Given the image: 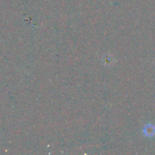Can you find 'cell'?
<instances>
[{
  "label": "cell",
  "instance_id": "6da1fadb",
  "mask_svg": "<svg viewBox=\"0 0 155 155\" xmlns=\"http://www.w3.org/2000/svg\"><path fill=\"white\" fill-rule=\"evenodd\" d=\"M143 134L147 137H153L155 135V127L152 124H148L143 129Z\"/></svg>",
  "mask_w": 155,
  "mask_h": 155
}]
</instances>
